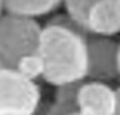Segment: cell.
I'll list each match as a JSON object with an SVG mask.
<instances>
[{
	"instance_id": "obj_6",
	"label": "cell",
	"mask_w": 120,
	"mask_h": 115,
	"mask_svg": "<svg viewBox=\"0 0 120 115\" xmlns=\"http://www.w3.org/2000/svg\"><path fill=\"white\" fill-rule=\"evenodd\" d=\"M89 32L109 38L120 34V2H95L89 15Z\"/></svg>"
},
{
	"instance_id": "obj_1",
	"label": "cell",
	"mask_w": 120,
	"mask_h": 115,
	"mask_svg": "<svg viewBox=\"0 0 120 115\" xmlns=\"http://www.w3.org/2000/svg\"><path fill=\"white\" fill-rule=\"evenodd\" d=\"M88 37L62 26H43L39 55L45 65L43 80L56 87L83 83L88 72Z\"/></svg>"
},
{
	"instance_id": "obj_9",
	"label": "cell",
	"mask_w": 120,
	"mask_h": 115,
	"mask_svg": "<svg viewBox=\"0 0 120 115\" xmlns=\"http://www.w3.org/2000/svg\"><path fill=\"white\" fill-rule=\"evenodd\" d=\"M95 2H65V14L77 25L82 31L91 35L89 32V15Z\"/></svg>"
},
{
	"instance_id": "obj_10",
	"label": "cell",
	"mask_w": 120,
	"mask_h": 115,
	"mask_svg": "<svg viewBox=\"0 0 120 115\" xmlns=\"http://www.w3.org/2000/svg\"><path fill=\"white\" fill-rule=\"evenodd\" d=\"M20 75H23L25 78L31 81H35L37 78L42 77L43 78V74H45V65H43V60L42 57L37 54H31V55H26L17 63V68H15Z\"/></svg>"
},
{
	"instance_id": "obj_3",
	"label": "cell",
	"mask_w": 120,
	"mask_h": 115,
	"mask_svg": "<svg viewBox=\"0 0 120 115\" xmlns=\"http://www.w3.org/2000/svg\"><path fill=\"white\" fill-rule=\"evenodd\" d=\"M40 87L15 69L0 72V115H37L42 104Z\"/></svg>"
},
{
	"instance_id": "obj_5",
	"label": "cell",
	"mask_w": 120,
	"mask_h": 115,
	"mask_svg": "<svg viewBox=\"0 0 120 115\" xmlns=\"http://www.w3.org/2000/svg\"><path fill=\"white\" fill-rule=\"evenodd\" d=\"M77 103L83 115H116L119 95L117 89L106 83L83 81L79 89Z\"/></svg>"
},
{
	"instance_id": "obj_11",
	"label": "cell",
	"mask_w": 120,
	"mask_h": 115,
	"mask_svg": "<svg viewBox=\"0 0 120 115\" xmlns=\"http://www.w3.org/2000/svg\"><path fill=\"white\" fill-rule=\"evenodd\" d=\"M117 95H119V108H117L116 115H120V87H117Z\"/></svg>"
},
{
	"instance_id": "obj_14",
	"label": "cell",
	"mask_w": 120,
	"mask_h": 115,
	"mask_svg": "<svg viewBox=\"0 0 120 115\" xmlns=\"http://www.w3.org/2000/svg\"><path fill=\"white\" fill-rule=\"evenodd\" d=\"M119 68H120V51H119Z\"/></svg>"
},
{
	"instance_id": "obj_7",
	"label": "cell",
	"mask_w": 120,
	"mask_h": 115,
	"mask_svg": "<svg viewBox=\"0 0 120 115\" xmlns=\"http://www.w3.org/2000/svg\"><path fill=\"white\" fill-rule=\"evenodd\" d=\"M60 6H63L62 2H56V0H12V2H3V11L8 14L19 15V17L25 18H32L35 17H43V15L52 14L59 9Z\"/></svg>"
},
{
	"instance_id": "obj_2",
	"label": "cell",
	"mask_w": 120,
	"mask_h": 115,
	"mask_svg": "<svg viewBox=\"0 0 120 115\" xmlns=\"http://www.w3.org/2000/svg\"><path fill=\"white\" fill-rule=\"evenodd\" d=\"M43 26L37 20L5 12L0 17V60L5 69H15L23 57L39 52Z\"/></svg>"
},
{
	"instance_id": "obj_4",
	"label": "cell",
	"mask_w": 120,
	"mask_h": 115,
	"mask_svg": "<svg viewBox=\"0 0 120 115\" xmlns=\"http://www.w3.org/2000/svg\"><path fill=\"white\" fill-rule=\"evenodd\" d=\"M88 72L85 81L109 83L120 78L119 51L120 43L109 37H88Z\"/></svg>"
},
{
	"instance_id": "obj_15",
	"label": "cell",
	"mask_w": 120,
	"mask_h": 115,
	"mask_svg": "<svg viewBox=\"0 0 120 115\" xmlns=\"http://www.w3.org/2000/svg\"><path fill=\"white\" fill-rule=\"evenodd\" d=\"M75 115H83V114H75Z\"/></svg>"
},
{
	"instance_id": "obj_8",
	"label": "cell",
	"mask_w": 120,
	"mask_h": 115,
	"mask_svg": "<svg viewBox=\"0 0 120 115\" xmlns=\"http://www.w3.org/2000/svg\"><path fill=\"white\" fill-rule=\"evenodd\" d=\"M82 83L68 84V86L57 87L54 101L49 106H46L45 115H75L80 114L77 103V95Z\"/></svg>"
},
{
	"instance_id": "obj_12",
	"label": "cell",
	"mask_w": 120,
	"mask_h": 115,
	"mask_svg": "<svg viewBox=\"0 0 120 115\" xmlns=\"http://www.w3.org/2000/svg\"><path fill=\"white\" fill-rule=\"evenodd\" d=\"M3 14V2H0V17Z\"/></svg>"
},
{
	"instance_id": "obj_13",
	"label": "cell",
	"mask_w": 120,
	"mask_h": 115,
	"mask_svg": "<svg viewBox=\"0 0 120 115\" xmlns=\"http://www.w3.org/2000/svg\"><path fill=\"white\" fill-rule=\"evenodd\" d=\"M3 69H5V66H3V63H2V60H0V72H2Z\"/></svg>"
}]
</instances>
